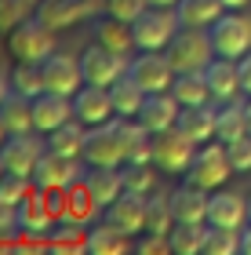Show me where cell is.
Wrapping results in <instances>:
<instances>
[{
	"label": "cell",
	"mask_w": 251,
	"mask_h": 255,
	"mask_svg": "<svg viewBox=\"0 0 251 255\" xmlns=\"http://www.w3.org/2000/svg\"><path fill=\"white\" fill-rule=\"evenodd\" d=\"M109 95H113V110H117V117H139V110H142V102H146V91L135 84L128 73L109 88Z\"/></svg>",
	"instance_id": "d6a6232c"
},
{
	"label": "cell",
	"mask_w": 251,
	"mask_h": 255,
	"mask_svg": "<svg viewBox=\"0 0 251 255\" xmlns=\"http://www.w3.org/2000/svg\"><path fill=\"white\" fill-rule=\"evenodd\" d=\"M33 190H37V186H33V179L29 175H18V171H4V179H0V197L11 201V204H22Z\"/></svg>",
	"instance_id": "f35d334b"
},
{
	"label": "cell",
	"mask_w": 251,
	"mask_h": 255,
	"mask_svg": "<svg viewBox=\"0 0 251 255\" xmlns=\"http://www.w3.org/2000/svg\"><path fill=\"white\" fill-rule=\"evenodd\" d=\"M98 201H95V193L87 190V182L81 179V182H73L70 190H62V219H73V223H91L95 219V212H98Z\"/></svg>",
	"instance_id": "603a6c76"
},
{
	"label": "cell",
	"mask_w": 251,
	"mask_h": 255,
	"mask_svg": "<svg viewBox=\"0 0 251 255\" xmlns=\"http://www.w3.org/2000/svg\"><path fill=\"white\" fill-rule=\"evenodd\" d=\"M4 171H7V164H4V157H0V179H4Z\"/></svg>",
	"instance_id": "816d5d0a"
},
{
	"label": "cell",
	"mask_w": 251,
	"mask_h": 255,
	"mask_svg": "<svg viewBox=\"0 0 251 255\" xmlns=\"http://www.w3.org/2000/svg\"><path fill=\"white\" fill-rule=\"evenodd\" d=\"M237 66H241V88H244V95L251 99V51H248Z\"/></svg>",
	"instance_id": "ee69618b"
},
{
	"label": "cell",
	"mask_w": 251,
	"mask_h": 255,
	"mask_svg": "<svg viewBox=\"0 0 251 255\" xmlns=\"http://www.w3.org/2000/svg\"><path fill=\"white\" fill-rule=\"evenodd\" d=\"M208 223L211 226H226V230H244V223H248V201L241 193L215 190L211 204H208Z\"/></svg>",
	"instance_id": "ac0fdd59"
},
{
	"label": "cell",
	"mask_w": 251,
	"mask_h": 255,
	"mask_svg": "<svg viewBox=\"0 0 251 255\" xmlns=\"http://www.w3.org/2000/svg\"><path fill=\"white\" fill-rule=\"evenodd\" d=\"M248 223H251V197H248Z\"/></svg>",
	"instance_id": "f5cc1de1"
},
{
	"label": "cell",
	"mask_w": 251,
	"mask_h": 255,
	"mask_svg": "<svg viewBox=\"0 0 251 255\" xmlns=\"http://www.w3.org/2000/svg\"><path fill=\"white\" fill-rule=\"evenodd\" d=\"M11 234H18V204L0 197V245H7Z\"/></svg>",
	"instance_id": "b9f144b4"
},
{
	"label": "cell",
	"mask_w": 251,
	"mask_h": 255,
	"mask_svg": "<svg viewBox=\"0 0 251 255\" xmlns=\"http://www.w3.org/2000/svg\"><path fill=\"white\" fill-rule=\"evenodd\" d=\"M222 11H226L222 0H178L175 15L186 29H208L211 22H219Z\"/></svg>",
	"instance_id": "d4e9b609"
},
{
	"label": "cell",
	"mask_w": 251,
	"mask_h": 255,
	"mask_svg": "<svg viewBox=\"0 0 251 255\" xmlns=\"http://www.w3.org/2000/svg\"><path fill=\"white\" fill-rule=\"evenodd\" d=\"M44 153L40 138H33V131H22V135H7V142L0 146V157H4L7 171H18V175H29L33 179V168Z\"/></svg>",
	"instance_id": "9a60e30c"
},
{
	"label": "cell",
	"mask_w": 251,
	"mask_h": 255,
	"mask_svg": "<svg viewBox=\"0 0 251 255\" xmlns=\"http://www.w3.org/2000/svg\"><path fill=\"white\" fill-rule=\"evenodd\" d=\"M164 55L171 59L175 73H200V69L211 66L215 48H211L208 29H186V26H182V29L175 33V40L164 48Z\"/></svg>",
	"instance_id": "7a4b0ae2"
},
{
	"label": "cell",
	"mask_w": 251,
	"mask_h": 255,
	"mask_svg": "<svg viewBox=\"0 0 251 255\" xmlns=\"http://www.w3.org/2000/svg\"><path fill=\"white\" fill-rule=\"evenodd\" d=\"M146 7H150L146 0H106V15L120 18V22H135Z\"/></svg>",
	"instance_id": "60d3db41"
},
{
	"label": "cell",
	"mask_w": 251,
	"mask_h": 255,
	"mask_svg": "<svg viewBox=\"0 0 251 255\" xmlns=\"http://www.w3.org/2000/svg\"><path fill=\"white\" fill-rule=\"evenodd\" d=\"M120 175H124V190L128 193L150 197L157 186V164H120Z\"/></svg>",
	"instance_id": "d590c367"
},
{
	"label": "cell",
	"mask_w": 251,
	"mask_h": 255,
	"mask_svg": "<svg viewBox=\"0 0 251 255\" xmlns=\"http://www.w3.org/2000/svg\"><path fill=\"white\" fill-rule=\"evenodd\" d=\"M40 69H44V88H48V91L77 95V91L84 88V69H81V59H73V55L51 51L48 59L40 62Z\"/></svg>",
	"instance_id": "7c38bea8"
},
{
	"label": "cell",
	"mask_w": 251,
	"mask_h": 255,
	"mask_svg": "<svg viewBox=\"0 0 251 255\" xmlns=\"http://www.w3.org/2000/svg\"><path fill=\"white\" fill-rule=\"evenodd\" d=\"M171 252L175 255H204L208 245V223H175L171 226Z\"/></svg>",
	"instance_id": "f1b7e54d"
},
{
	"label": "cell",
	"mask_w": 251,
	"mask_h": 255,
	"mask_svg": "<svg viewBox=\"0 0 251 255\" xmlns=\"http://www.w3.org/2000/svg\"><path fill=\"white\" fill-rule=\"evenodd\" d=\"M7 44H11V59L15 62H44L55 51V29L44 18L33 15L7 33Z\"/></svg>",
	"instance_id": "8992f818"
},
{
	"label": "cell",
	"mask_w": 251,
	"mask_h": 255,
	"mask_svg": "<svg viewBox=\"0 0 251 255\" xmlns=\"http://www.w3.org/2000/svg\"><path fill=\"white\" fill-rule=\"evenodd\" d=\"M208 204H211V193L186 182L171 193V212H175V223H208Z\"/></svg>",
	"instance_id": "ffe728a7"
},
{
	"label": "cell",
	"mask_w": 251,
	"mask_h": 255,
	"mask_svg": "<svg viewBox=\"0 0 251 255\" xmlns=\"http://www.w3.org/2000/svg\"><path fill=\"white\" fill-rule=\"evenodd\" d=\"M150 7H178V0H146Z\"/></svg>",
	"instance_id": "c3c4849f"
},
{
	"label": "cell",
	"mask_w": 251,
	"mask_h": 255,
	"mask_svg": "<svg viewBox=\"0 0 251 255\" xmlns=\"http://www.w3.org/2000/svg\"><path fill=\"white\" fill-rule=\"evenodd\" d=\"M237 252H241V230H226V226H211L208 223L204 255H237Z\"/></svg>",
	"instance_id": "74e56055"
},
{
	"label": "cell",
	"mask_w": 251,
	"mask_h": 255,
	"mask_svg": "<svg viewBox=\"0 0 251 255\" xmlns=\"http://www.w3.org/2000/svg\"><path fill=\"white\" fill-rule=\"evenodd\" d=\"M241 252H248V255H251V226H244V230H241Z\"/></svg>",
	"instance_id": "bcb514c9"
},
{
	"label": "cell",
	"mask_w": 251,
	"mask_h": 255,
	"mask_svg": "<svg viewBox=\"0 0 251 255\" xmlns=\"http://www.w3.org/2000/svg\"><path fill=\"white\" fill-rule=\"evenodd\" d=\"M124 157H128L124 153V117L87 128V138H84L87 168H120Z\"/></svg>",
	"instance_id": "6da1fadb"
},
{
	"label": "cell",
	"mask_w": 251,
	"mask_h": 255,
	"mask_svg": "<svg viewBox=\"0 0 251 255\" xmlns=\"http://www.w3.org/2000/svg\"><path fill=\"white\" fill-rule=\"evenodd\" d=\"M106 223H113V226H120L124 234H142L146 230V197L142 193H128L124 190L117 201H113L109 208H106Z\"/></svg>",
	"instance_id": "e0dca14e"
},
{
	"label": "cell",
	"mask_w": 251,
	"mask_h": 255,
	"mask_svg": "<svg viewBox=\"0 0 251 255\" xmlns=\"http://www.w3.org/2000/svg\"><path fill=\"white\" fill-rule=\"evenodd\" d=\"M208 37H211V48L219 59L241 62L251 51V18H244L241 11H222L219 22L208 26Z\"/></svg>",
	"instance_id": "277c9868"
},
{
	"label": "cell",
	"mask_w": 251,
	"mask_h": 255,
	"mask_svg": "<svg viewBox=\"0 0 251 255\" xmlns=\"http://www.w3.org/2000/svg\"><path fill=\"white\" fill-rule=\"evenodd\" d=\"M11 88H15V95H26V99H37L40 91H48L40 62H18L15 73H11Z\"/></svg>",
	"instance_id": "836d02e7"
},
{
	"label": "cell",
	"mask_w": 251,
	"mask_h": 255,
	"mask_svg": "<svg viewBox=\"0 0 251 255\" xmlns=\"http://www.w3.org/2000/svg\"><path fill=\"white\" fill-rule=\"evenodd\" d=\"M0 117H4V124H7L11 135L37 131V128H33V99H26V95H15V91H11L7 102L0 106Z\"/></svg>",
	"instance_id": "1f68e13d"
},
{
	"label": "cell",
	"mask_w": 251,
	"mask_h": 255,
	"mask_svg": "<svg viewBox=\"0 0 251 255\" xmlns=\"http://www.w3.org/2000/svg\"><path fill=\"white\" fill-rule=\"evenodd\" d=\"M131 29H135V48L139 51H164L182 29V22L175 15V7H146L131 22Z\"/></svg>",
	"instance_id": "5b68a950"
},
{
	"label": "cell",
	"mask_w": 251,
	"mask_h": 255,
	"mask_svg": "<svg viewBox=\"0 0 251 255\" xmlns=\"http://www.w3.org/2000/svg\"><path fill=\"white\" fill-rule=\"evenodd\" d=\"M175 128L186 138H193L197 146L211 142V138H215V110H211V102H208V106H182Z\"/></svg>",
	"instance_id": "7402d4cb"
},
{
	"label": "cell",
	"mask_w": 251,
	"mask_h": 255,
	"mask_svg": "<svg viewBox=\"0 0 251 255\" xmlns=\"http://www.w3.org/2000/svg\"><path fill=\"white\" fill-rule=\"evenodd\" d=\"M11 91H15V88H11V77H7V73H0V106L7 102V95H11Z\"/></svg>",
	"instance_id": "f6af8a7d"
},
{
	"label": "cell",
	"mask_w": 251,
	"mask_h": 255,
	"mask_svg": "<svg viewBox=\"0 0 251 255\" xmlns=\"http://www.w3.org/2000/svg\"><path fill=\"white\" fill-rule=\"evenodd\" d=\"M128 77L139 84L146 95H153V91H171V84H175V66H171L167 55L161 51H142L135 55L131 66H128Z\"/></svg>",
	"instance_id": "9c48e42d"
},
{
	"label": "cell",
	"mask_w": 251,
	"mask_h": 255,
	"mask_svg": "<svg viewBox=\"0 0 251 255\" xmlns=\"http://www.w3.org/2000/svg\"><path fill=\"white\" fill-rule=\"evenodd\" d=\"M131 59L120 51L106 48V44H91V48H84L81 55V69H84V84H98V88H113L117 80L128 73Z\"/></svg>",
	"instance_id": "52a82bcc"
},
{
	"label": "cell",
	"mask_w": 251,
	"mask_h": 255,
	"mask_svg": "<svg viewBox=\"0 0 251 255\" xmlns=\"http://www.w3.org/2000/svg\"><path fill=\"white\" fill-rule=\"evenodd\" d=\"M95 40L113 48V51H120V55H128L135 48V29H131V22H120V18L106 15V18L95 22Z\"/></svg>",
	"instance_id": "4dcf8cb0"
},
{
	"label": "cell",
	"mask_w": 251,
	"mask_h": 255,
	"mask_svg": "<svg viewBox=\"0 0 251 255\" xmlns=\"http://www.w3.org/2000/svg\"><path fill=\"white\" fill-rule=\"evenodd\" d=\"M241 135H248V110H244V102L241 99L219 102V106H215V138L230 146Z\"/></svg>",
	"instance_id": "44dd1931"
},
{
	"label": "cell",
	"mask_w": 251,
	"mask_h": 255,
	"mask_svg": "<svg viewBox=\"0 0 251 255\" xmlns=\"http://www.w3.org/2000/svg\"><path fill=\"white\" fill-rule=\"evenodd\" d=\"M204 77H208V84H211V99H215V106L219 102H230V99H237L241 95V66H237L233 59H219L215 55L211 59V66L204 69Z\"/></svg>",
	"instance_id": "d6986e66"
},
{
	"label": "cell",
	"mask_w": 251,
	"mask_h": 255,
	"mask_svg": "<svg viewBox=\"0 0 251 255\" xmlns=\"http://www.w3.org/2000/svg\"><path fill=\"white\" fill-rule=\"evenodd\" d=\"M44 245L51 252H87V226L73 223V219H59V223L48 230Z\"/></svg>",
	"instance_id": "484cf974"
},
{
	"label": "cell",
	"mask_w": 251,
	"mask_h": 255,
	"mask_svg": "<svg viewBox=\"0 0 251 255\" xmlns=\"http://www.w3.org/2000/svg\"><path fill=\"white\" fill-rule=\"evenodd\" d=\"M178 113H182V102L171 95V91H153V95H146V102H142L139 121L157 135V131L175 128V124H178Z\"/></svg>",
	"instance_id": "2e32d148"
},
{
	"label": "cell",
	"mask_w": 251,
	"mask_h": 255,
	"mask_svg": "<svg viewBox=\"0 0 251 255\" xmlns=\"http://www.w3.org/2000/svg\"><path fill=\"white\" fill-rule=\"evenodd\" d=\"M193 157H197V142L186 138L178 128H167V131L153 135V164L167 171V175H186Z\"/></svg>",
	"instance_id": "ba28073f"
},
{
	"label": "cell",
	"mask_w": 251,
	"mask_h": 255,
	"mask_svg": "<svg viewBox=\"0 0 251 255\" xmlns=\"http://www.w3.org/2000/svg\"><path fill=\"white\" fill-rule=\"evenodd\" d=\"M135 248L142 255H157V252H171V241H167V234H150V230H142V237L135 241Z\"/></svg>",
	"instance_id": "7bdbcfd3"
},
{
	"label": "cell",
	"mask_w": 251,
	"mask_h": 255,
	"mask_svg": "<svg viewBox=\"0 0 251 255\" xmlns=\"http://www.w3.org/2000/svg\"><path fill=\"white\" fill-rule=\"evenodd\" d=\"M226 153H230V164H233L237 175H248L251 171V135H241L237 142H230Z\"/></svg>",
	"instance_id": "ab89813d"
},
{
	"label": "cell",
	"mask_w": 251,
	"mask_h": 255,
	"mask_svg": "<svg viewBox=\"0 0 251 255\" xmlns=\"http://www.w3.org/2000/svg\"><path fill=\"white\" fill-rule=\"evenodd\" d=\"M98 11H106V0H40L37 18H44L51 29H66L95 18Z\"/></svg>",
	"instance_id": "8fae6325"
},
{
	"label": "cell",
	"mask_w": 251,
	"mask_h": 255,
	"mask_svg": "<svg viewBox=\"0 0 251 255\" xmlns=\"http://www.w3.org/2000/svg\"><path fill=\"white\" fill-rule=\"evenodd\" d=\"M7 135H11V131H7V124H4V117H0V146L7 142Z\"/></svg>",
	"instance_id": "681fc988"
},
{
	"label": "cell",
	"mask_w": 251,
	"mask_h": 255,
	"mask_svg": "<svg viewBox=\"0 0 251 255\" xmlns=\"http://www.w3.org/2000/svg\"><path fill=\"white\" fill-rule=\"evenodd\" d=\"M175 212H171V197H146V230L150 234H171Z\"/></svg>",
	"instance_id": "e575fe53"
},
{
	"label": "cell",
	"mask_w": 251,
	"mask_h": 255,
	"mask_svg": "<svg viewBox=\"0 0 251 255\" xmlns=\"http://www.w3.org/2000/svg\"><path fill=\"white\" fill-rule=\"evenodd\" d=\"M230 175H237V171L230 164L226 142H204V146H197V157H193V164L186 171V182L215 193V190L226 186V179H230Z\"/></svg>",
	"instance_id": "3957f363"
},
{
	"label": "cell",
	"mask_w": 251,
	"mask_h": 255,
	"mask_svg": "<svg viewBox=\"0 0 251 255\" xmlns=\"http://www.w3.org/2000/svg\"><path fill=\"white\" fill-rule=\"evenodd\" d=\"M222 4H226V11H244L251 0H222Z\"/></svg>",
	"instance_id": "7dc6e473"
},
{
	"label": "cell",
	"mask_w": 251,
	"mask_h": 255,
	"mask_svg": "<svg viewBox=\"0 0 251 255\" xmlns=\"http://www.w3.org/2000/svg\"><path fill=\"white\" fill-rule=\"evenodd\" d=\"M87 124H81V121H66L62 128H55V131L48 135V149H55V153H62V157H77V160H84V138H87V131H84Z\"/></svg>",
	"instance_id": "83f0119b"
},
{
	"label": "cell",
	"mask_w": 251,
	"mask_h": 255,
	"mask_svg": "<svg viewBox=\"0 0 251 255\" xmlns=\"http://www.w3.org/2000/svg\"><path fill=\"white\" fill-rule=\"evenodd\" d=\"M73 95H59V91H40L33 99V128L40 135H51L55 128H62L66 121H73Z\"/></svg>",
	"instance_id": "4fadbf2b"
},
{
	"label": "cell",
	"mask_w": 251,
	"mask_h": 255,
	"mask_svg": "<svg viewBox=\"0 0 251 255\" xmlns=\"http://www.w3.org/2000/svg\"><path fill=\"white\" fill-rule=\"evenodd\" d=\"M244 110H248V135H251V99L244 102Z\"/></svg>",
	"instance_id": "f907efd6"
},
{
	"label": "cell",
	"mask_w": 251,
	"mask_h": 255,
	"mask_svg": "<svg viewBox=\"0 0 251 255\" xmlns=\"http://www.w3.org/2000/svg\"><path fill=\"white\" fill-rule=\"evenodd\" d=\"M84 182H87V190L95 193V201H98L102 208H109V204L124 193V175H120V168H91V171H84Z\"/></svg>",
	"instance_id": "4316f807"
},
{
	"label": "cell",
	"mask_w": 251,
	"mask_h": 255,
	"mask_svg": "<svg viewBox=\"0 0 251 255\" xmlns=\"http://www.w3.org/2000/svg\"><path fill=\"white\" fill-rule=\"evenodd\" d=\"M40 11V0H0V33H11Z\"/></svg>",
	"instance_id": "8d00e7d4"
},
{
	"label": "cell",
	"mask_w": 251,
	"mask_h": 255,
	"mask_svg": "<svg viewBox=\"0 0 251 255\" xmlns=\"http://www.w3.org/2000/svg\"><path fill=\"white\" fill-rule=\"evenodd\" d=\"M131 248V234H124L120 226L102 223L87 226V255H124Z\"/></svg>",
	"instance_id": "cb8c5ba5"
},
{
	"label": "cell",
	"mask_w": 251,
	"mask_h": 255,
	"mask_svg": "<svg viewBox=\"0 0 251 255\" xmlns=\"http://www.w3.org/2000/svg\"><path fill=\"white\" fill-rule=\"evenodd\" d=\"M73 113H77V121L87 124V128L113 121V117H117V110H113V95H109V88L84 84V88L73 95Z\"/></svg>",
	"instance_id": "5bb4252c"
},
{
	"label": "cell",
	"mask_w": 251,
	"mask_h": 255,
	"mask_svg": "<svg viewBox=\"0 0 251 255\" xmlns=\"http://www.w3.org/2000/svg\"><path fill=\"white\" fill-rule=\"evenodd\" d=\"M84 171L77 164V157H62L48 149V153H40L37 168H33V186L37 190H70L73 182H81Z\"/></svg>",
	"instance_id": "30bf717a"
},
{
	"label": "cell",
	"mask_w": 251,
	"mask_h": 255,
	"mask_svg": "<svg viewBox=\"0 0 251 255\" xmlns=\"http://www.w3.org/2000/svg\"><path fill=\"white\" fill-rule=\"evenodd\" d=\"M171 95H175L182 106H208V102H215L204 69H200V73H178L175 84H171Z\"/></svg>",
	"instance_id": "f546056e"
}]
</instances>
